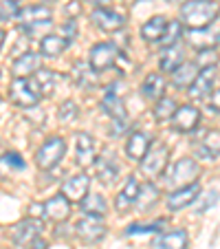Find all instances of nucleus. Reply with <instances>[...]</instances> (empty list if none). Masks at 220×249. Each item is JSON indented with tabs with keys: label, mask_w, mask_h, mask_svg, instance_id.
<instances>
[{
	"label": "nucleus",
	"mask_w": 220,
	"mask_h": 249,
	"mask_svg": "<svg viewBox=\"0 0 220 249\" xmlns=\"http://www.w3.org/2000/svg\"><path fill=\"white\" fill-rule=\"evenodd\" d=\"M75 148H77V152H75L77 163L80 165L93 163V159H95V139L88 135V132H80V135H77Z\"/></svg>",
	"instance_id": "24"
},
{
	"label": "nucleus",
	"mask_w": 220,
	"mask_h": 249,
	"mask_svg": "<svg viewBox=\"0 0 220 249\" xmlns=\"http://www.w3.org/2000/svg\"><path fill=\"white\" fill-rule=\"evenodd\" d=\"M42 205H44V216H49L53 223L66 221V218H68V214H70V203L66 201L62 194L49 198V201L42 203Z\"/></svg>",
	"instance_id": "19"
},
{
	"label": "nucleus",
	"mask_w": 220,
	"mask_h": 249,
	"mask_svg": "<svg viewBox=\"0 0 220 249\" xmlns=\"http://www.w3.org/2000/svg\"><path fill=\"white\" fill-rule=\"evenodd\" d=\"M165 221H154V223H143V225H130L126 230V236H136V234H152V231H161Z\"/></svg>",
	"instance_id": "35"
},
{
	"label": "nucleus",
	"mask_w": 220,
	"mask_h": 249,
	"mask_svg": "<svg viewBox=\"0 0 220 249\" xmlns=\"http://www.w3.org/2000/svg\"><path fill=\"white\" fill-rule=\"evenodd\" d=\"M75 36H77V22H75V20H70V18H68L64 24H62V38L68 40V42H70V40L75 38Z\"/></svg>",
	"instance_id": "41"
},
{
	"label": "nucleus",
	"mask_w": 220,
	"mask_h": 249,
	"mask_svg": "<svg viewBox=\"0 0 220 249\" xmlns=\"http://www.w3.org/2000/svg\"><path fill=\"white\" fill-rule=\"evenodd\" d=\"M156 201H159V190H156L154 183H143V185H139V192H136V201H135V205L139 207V212L152 210Z\"/></svg>",
	"instance_id": "29"
},
{
	"label": "nucleus",
	"mask_w": 220,
	"mask_h": 249,
	"mask_svg": "<svg viewBox=\"0 0 220 249\" xmlns=\"http://www.w3.org/2000/svg\"><path fill=\"white\" fill-rule=\"evenodd\" d=\"M216 80H218V64H207L203 69H198L194 82L189 84L187 93L192 99H203L205 95H209L216 89Z\"/></svg>",
	"instance_id": "5"
},
{
	"label": "nucleus",
	"mask_w": 220,
	"mask_h": 249,
	"mask_svg": "<svg viewBox=\"0 0 220 249\" xmlns=\"http://www.w3.org/2000/svg\"><path fill=\"white\" fill-rule=\"evenodd\" d=\"M42 231V223L38 218H27V221H20L18 225L11 230V240L18 247H29L33 240L40 236Z\"/></svg>",
	"instance_id": "10"
},
{
	"label": "nucleus",
	"mask_w": 220,
	"mask_h": 249,
	"mask_svg": "<svg viewBox=\"0 0 220 249\" xmlns=\"http://www.w3.org/2000/svg\"><path fill=\"white\" fill-rule=\"evenodd\" d=\"M40 97H42V95L38 93V89L33 86V82L29 80V77H16V80L11 82L9 99L18 108H33V106H38Z\"/></svg>",
	"instance_id": "3"
},
{
	"label": "nucleus",
	"mask_w": 220,
	"mask_h": 249,
	"mask_svg": "<svg viewBox=\"0 0 220 249\" xmlns=\"http://www.w3.org/2000/svg\"><path fill=\"white\" fill-rule=\"evenodd\" d=\"M16 20H18V24L44 22V20H53V11L49 5H29L24 9H18Z\"/></svg>",
	"instance_id": "16"
},
{
	"label": "nucleus",
	"mask_w": 220,
	"mask_h": 249,
	"mask_svg": "<svg viewBox=\"0 0 220 249\" xmlns=\"http://www.w3.org/2000/svg\"><path fill=\"white\" fill-rule=\"evenodd\" d=\"M168 163H169V148L165 146L163 141H156V143H150L148 152L141 159V172L148 179H156L159 174L165 172Z\"/></svg>",
	"instance_id": "2"
},
{
	"label": "nucleus",
	"mask_w": 220,
	"mask_h": 249,
	"mask_svg": "<svg viewBox=\"0 0 220 249\" xmlns=\"http://www.w3.org/2000/svg\"><path fill=\"white\" fill-rule=\"evenodd\" d=\"M95 163V177H99V181L106 185H110L119 174V163L115 161V157L108 152V155H102L99 159H93Z\"/></svg>",
	"instance_id": "15"
},
{
	"label": "nucleus",
	"mask_w": 220,
	"mask_h": 249,
	"mask_svg": "<svg viewBox=\"0 0 220 249\" xmlns=\"http://www.w3.org/2000/svg\"><path fill=\"white\" fill-rule=\"evenodd\" d=\"M216 18H218V11L211 0H187L181 7L178 22L189 29H207L211 22H216Z\"/></svg>",
	"instance_id": "1"
},
{
	"label": "nucleus",
	"mask_w": 220,
	"mask_h": 249,
	"mask_svg": "<svg viewBox=\"0 0 220 249\" xmlns=\"http://www.w3.org/2000/svg\"><path fill=\"white\" fill-rule=\"evenodd\" d=\"M136 192H139V181H136V177H130V179L126 181V185L121 188L119 196H117V210L121 212V214H126V212L135 205Z\"/></svg>",
	"instance_id": "27"
},
{
	"label": "nucleus",
	"mask_w": 220,
	"mask_h": 249,
	"mask_svg": "<svg viewBox=\"0 0 220 249\" xmlns=\"http://www.w3.org/2000/svg\"><path fill=\"white\" fill-rule=\"evenodd\" d=\"M183 38V24L178 20H172V22L165 24V31L163 36L159 38V44L161 47H172V44H178V40Z\"/></svg>",
	"instance_id": "32"
},
{
	"label": "nucleus",
	"mask_w": 220,
	"mask_h": 249,
	"mask_svg": "<svg viewBox=\"0 0 220 249\" xmlns=\"http://www.w3.org/2000/svg\"><path fill=\"white\" fill-rule=\"evenodd\" d=\"M141 93H143L145 99L156 102V99L163 97V93H165V77L161 75V73H150V75L143 80V84H141Z\"/></svg>",
	"instance_id": "22"
},
{
	"label": "nucleus",
	"mask_w": 220,
	"mask_h": 249,
	"mask_svg": "<svg viewBox=\"0 0 220 249\" xmlns=\"http://www.w3.org/2000/svg\"><path fill=\"white\" fill-rule=\"evenodd\" d=\"M93 75H95V71L90 69L88 64H77L75 71H73V77H75V82H77L80 89H90V86L95 84Z\"/></svg>",
	"instance_id": "34"
},
{
	"label": "nucleus",
	"mask_w": 220,
	"mask_h": 249,
	"mask_svg": "<svg viewBox=\"0 0 220 249\" xmlns=\"http://www.w3.org/2000/svg\"><path fill=\"white\" fill-rule=\"evenodd\" d=\"M102 108H103V113H106L108 117H110L115 124H117L119 130H121V128H126L128 113H126V108H123V99L119 97L117 86H115V84L110 86V89H108V93H106V95H103Z\"/></svg>",
	"instance_id": "8"
},
{
	"label": "nucleus",
	"mask_w": 220,
	"mask_h": 249,
	"mask_svg": "<svg viewBox=\"0 0 220 249\" xmlns=\"http://www.w3.org/2000/svg\"><path fill=\"white\" fill-rule=\"evenodd\" d=\"M75 231H77V236H80L84 243L93 245V243H99V240L106 236L108 230H106V225H103L99 218L86 216V218H82V221L75 225Z\"/></svg>",
	"instance_id": "13"
},
{
	"label": "nucleus",
	"mask_w": 220,
	"mask_h": 249,
	"mask_svg": "<svg viewBox=\"0 0 220 249\" xmlns=\"http://www.w3.org/2000/svg\"><path fill=\"white\" fill-rule=\"evenodd\" d=\"M77 115H80V108H77L75 102H64L60 106V122L68 124V122H73V119H77Z\"/></svg>",
	"instance_id": "37"
},
{
	"label": "nucleus",
	"mask_w": 220,
	"mask_h": 249,
	"mask_svg": "<svg viewBox=\"0 0 220 249\" xmlns=\"http://www.w3.org/2000/svg\"><path fill=\"white\" fill-rule=\"evenodd\" d=\"M198 174V163L194 159H181L172 165L168 174V185L169 188H183L187 183H194Z\"/></svg>",
	"instance_id": "7"
},
{
	"label": "nucleus",
	"mask_w": 220,
	"mask_h": 249,
	"mask_svg": "<svg viewBox=\"0 0 220 249\" xmlns=\"http://www.w3.org/2000/svg\"><path fill=\"white\" fill-rule=\"evenodd\" d=\"M80 203H82V212H84L86 216L102 218L108 214V203L102 194H86Z\"/></svg>",
	"instance_id": "25"
},
{
	"label": "nucleus",
	"mask_w": 220,
	"mask_h": 249,
	"mask_svg": "<svg viewBox=\"0 0 220 249\" xmlns=\"http://www.w3.org/2000/svg\"><path fill=\"white\" fill-rule=\"evenodd\" d=\"M0 80H2V73H0Z\"/></svg>",
	"instance_id": "47"
},
{
	"label": "nucleus",
	"mask_w": 220,
	"mask_h": 249,
	"mask_svg": "<svg viewBox=\"0 0 220 249\" xmlns=\"http://www.w3.org/2000/svg\"><path fill=\"white\" fill-rule=\"evenodd\" d=\"M117 57H119V51L113 42H99V44H95L93 51H90L88 66L95 73H102V71H106V69H113Z\"/></svg>",
	"instance_id": "6"
},
{
	"label": "nucleus",
	"mask_w": 220,
	"mask_h": 249,
	"mask_svg": "<svg viewBox=\"0 0 220 249\" xmlns=\"http://www.w3.org/2000/svg\"><path fill=\"white\" fill-rule=\"evenodd\" d=\"M150 143H152V139L148 132H141V130L132 132L128 143H126V155L130 157L132 161H141L143 155L148 152V148H150Z\"/></svg>",
	"instance_id": "18"
},
{
	"label": "nucleus",
	"mask_w": 220,
	"mask_h": 249,
	"mask_svg": "<svg viewBox=\"0 0 220 249\" xmlns=\"http://www.w3.org/2000/svg\"><path fill=\"white\" fill-rule=\"evenodd\" d=\"M64 152H66L64 139L62 137H49L40 146V150L35 152V163H38L40 170H53L64 159Z\"/></svg>",
	"instance_id": "4"
},
{
	"label": "nucleus",
	"mask_w": 220,
	"mask_h": 249,
	"mask_svg": "<svg viewBox=\"0 0 220 249\" xmlns=\"http://www.w3.org/2000/svg\"><path fill=\"white\" fill-rule=\"evenodd\" d=\"M84 2L95 5V7H108V2H110V0H84Z\"/></svg>",
	"instance_id": "45"
},
{
	"label": "nucleus",
	"mask_w": 220,
	"mask_h": 249,
	"mask_svg": "<svg viewBox=\"0 0 220 249\" xmlns=\"http://www.w3.org/2000/svg\"><path fill=\"white\" fill-rule=\"evenodd\" d=\"M201 124V110L196 106H178L172 115V128L178 132H192Z\"/></svg>",
	"instance_id": "9"
},
{
	"label": "nucleus",
	"mask_w": 220,
	"mask_h": 249,
	"mask_svg": "<svg viewBox=\"0 0 220 249\" xmlns=\"http://www.w3.org/2000/svg\"><path fill=\"white\" fill-rule=\"evenodd\" d=\"M88 188H90L88 174H75V177H70V179L64 181V185H62V196L68 203H80L82 198L88 194Z\"/></svg>",
	"instance_id": "12"
},
{
	"label": "nucleus",
	"mask_w": 220,
	"mask_h": 249,
	"mask_svg": "<svg viewBox=\"0 0 220 249\" xmlns=\"http://www.w3.org/2000/svg\"><path fill=\"white\" fill-rule=\"evenodd\" d=\"M40 62H42L40 53H35V51L22 53V55L14 62V75L16 77H31L33 73L40 69Z\"/></svg>",
	"instance_id": "20"
},
{
	"label": "nucleus",
	"mask_w": 220,
	"mask_h": 249,
	"mask_svg": "<svg viewBox=\"0 0 220 249\" xmlns=\"http://www.w3.org/2000/svg\"><path fill=\"white\" fill-rule=\"evenodd\" d=\"M198 196H203V194H198ZM216 201H218V192H207L205 196H203V203L201 205H196V214H205L209 207H214L216 205Z\"/></svg>",
	"instance_id": "39"
},
{
	"label": "nucleus",
	"mask_w": 220,
	"mask_h": 249,
	"mask_svg": "<svg viewBox=\"0 0 220 249\" xmlns=\"http://www.w3.org/2000/svg\"><path fill=\"white\" fill-rule=\"evenodd\" d=\"M66 11H68V16H70V18H75V14H77V11H80V5H77V2H73V5H68V7H66Z\"/></svg>",
	"instance_id": "44"
},
{
	"label": "nucleus",
	"mask_w": 220,
	"mask_h": 249,
	"mask_svg": "<svg viewBox=\"0 0 220 249\" xmlns=\"http://www.w3.org/2000/svg\"><path fill=\"white\" fill-rule=\"evenodd\" d=\"M55 73L49 69H38L35 73H33V86L38 89L40 95H51L53 89H55Z\"/></svg>",
	"instance_id": "31"
},
{
	"label": "nucleus",
	"mask_w": 220,
	"mask_h": 249,
	"mask_svg": "<svg viewBox=\"0 0 220 249\" xmlns=\"http://www.w3.org/2000/svg\"><path fill=\"white\" fill-rule=\"evenodd\" d=\"M194 152H196L201 159H207V161H216V159H218V130L207 132L205 139L196 141Z\"/></svg>",
	"instance_id": "23"
},
{
	"label": "nucleus",
	"mask_w": 220,
	"mask_h": 249,
	"mask_svg": "<svg viewBox=\"0 0 220 249\" xmlns=\"http://www.w3.org/2000/svg\"><path fill=\"white\" fill-rule=\"evenodd\" d=\"M29 247H31V249H47V243H44V240H42V238H40V236H38V238L33 240V243L29 245Z\"/></svg>",
	"instance_id": "43"
},
{
	"label": "nucleus",
	"mask_w": 220,
	"mask_h": 249,
	"mask_svg": "<svg viewBox=\"0 0 220 249\" xmlns=\"http://www.w3.org/2000/svg\"><path fill=\"white\" fill-rule=\"evenodd\" d=\"M176 108H178V104L174 97H159L154 104V117L159 122H168V119H172Z\"/></svg>",
	"instance_id": "33"
},
{
	"label": "nucleus",
	"mask_w": 220,
	"mask_h": 249,
	"mask_svg": "<svg viewBox=\"0 0 220 249\" xmlns=\"http://www.w3.org/2000/svg\"><path fill=\"white\" fill-rule=\"evenodd\" d=\"M93 24L102 31H119V29L126 27V16L117 14V11L108 9V7H97L90 16Z\"/></svg>",
	"instance_id": "11"
},
{
	"label": "nucleus",
	"mask_w": 220,
	"mask_h": 249,
	"mask_svg": "<svg viewBox=\"0 0 220 249\" xmlns=\"http://www.w3.org/2000/svg\"><path fill=\"white\" fill-rule=\"evenodd\" d=\"M53 27V20H44V22H33V24H20V31H24L27 36H35V33H44L47 36L49 29Z\"/></svg>",
	"instance_id": "36"
},
{
	"label": "nucleus",
	"mask_w": 220,
	"mask_h": 249,
	"mask_svg": "<svg viewBox=\"0 0 220 249\" xmlns=\"http://www.w3.org/2000/svg\"><path fill=\"white\" fill-rule=\"evenodd\" d=\"M201 194V185L194 181V183H187V185H183V188H176L172 194L168 196V207L172 212L176 210H183V207H187L192 205L194 201H196V196Z\"/></svg>",
	"instance_id": "14"
},
{
	"label": "nucleus",
	"mask_w": 220,
	"mask_h": 249,
	"mask_svg": "<svg viewBox=\"0 0 220 249\" xmlns=\"http://www.w3.org/2000/svg\"><path fill=\"white\" fill-rule=\"evenodd\" d=\"M165 24H168L165 16H154V18H150L141 27V38L148 40V42H159V38L165 31Z\"/></svg>",
	"instance_id": "30"
},
{
	"label": "nucleus",
	"mask_w": 220,
	"mask_h": 249,
	"mask_svg": "<svg viewBox=\"0 0 220 249\" xmlns=\"http://www.w3.org/2000/svg\"><path fill=\"white\" fill-rule=\"evenodd\" d=\"M18 14V2L16 0H0V20L7 22V20H14Z\"/></svg>",
	"instance_id": "38"
},
{
	"label": "nucleus",
	"mask_w": 220,
	"mask_h": 249,
	"mask_svg": "<svg viewBox=\"0 0 220 249\" xmlns=\"http://www.w3.org/2000/svg\"><path fill=\"white\" fill-rule=\"evenodd\" d=\"M169 2H176V0H169Z\"/></svg>",
	"instance_id": "48"
},
{
	"label": "nucleus",
	"mask_w": 220,
	"mask_h": 249,
	"mask_svg": "<svg viewBox=\"0 0 220 249\" xmlns=\"http://www.w3.org/2000/svg\"><path fill=\"white\" fill-rule=\"evenodd\" d=\"M0 163L2 165H9L11 170H24V161L20 155H16V152H7L2 159H0Z\"/></svg>",
	"instance_id": "40"
},
{
	"label": "nucleus",
	"mask_w": 220,
	"mask_h": 249,
	"mask_svg": "<svg viewBox=\"0 0 220 249\" xmlns=\"http://www.w3.org/2000/svg\"><path fill=\"white\" fill-rule=\"evenodd\" d=\"M183 62H185V53H183V47H181V44H172V47H165L163 53H161V57H159L161 71H168V73H172V71L176 69L178 64H183Z\"/></svg>",
	"instance_id": "26"
},
{
	"label": "nucleus",
	"mask_w": 220,
	"mask_h": 249,
	"mask_svg": "<svg viewBox=\"0 0 220 249\" xmlns=\"http://www.w3.org/2000/svg\"><path fill=\"white\" fill-rule=\"evenodd\" d=\"M29 214H31V218H42L44 216V205L42 203H33V205L29 207Z\"/></svg>",
	"instance_id": "42"
},
{
	"label": "nucleus",
	"mask_w": 220,
	"mask_h": 249,
	"mask_svg": "<svg viewBox=\"0 0 220 249\" xmlns=\"http://www.w3.org/2000/svg\"><path fill=\"white\" fill-rule=\"evenodd\" d=\"M196 73H198V62H183V64H178L176 69L172 71L174 86H176V89H189V84L194 82Z\"/></svg>",
	"instance_id": "21"
},
{
	"label": "nucleus",
	"mask_w": 220,
	"mask_h": 249,
	"mask_svg": "<svg viewBox=\"0 0 220 249\" xmlns=\"http://www.w3.org/2000/svg\"><path fill=\"white\" fill-rule=\"evenodd\" d=\"M5 36H7V33L0 29V49H2V44H5Z\"/></svg>",
	"instance_id": "46"
},
{
	"label": "nucleus",
	"mask_w": 220,
	"mask_h": 249,
	"mask_svg": "<svg viewBox=\"0 0 220 249\" xmlns=\"http://www.w3.org/2000/svg\"><path fill=\"white\" fill-rule=\"evenodd\" d=\"M68 40H64L62 36H53V33H47L42 38V42H40V53H42L44 57H57L62 55V53L66 51V47H68Z\"/></svg>",
	"instance_id": "28"
},
{
	"label": "nucleus",
	"mask_w": 220,
	"mask_h": 249,
	"mask_svg": "<svg viewBox=\"0 0 220 249\" xmlns=\"http://www.w3.org/2000/svg\"><path fill=\"white\" fill-rule=\"evenodd\" d=\"M187 231L185 230H172L163 231L159 238L152 243L154 249H187Z\"/></svg>",
	"instance_id": "17"
}]
</instances>
